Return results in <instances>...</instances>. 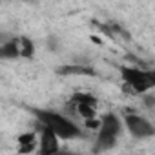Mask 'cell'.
<instances>
[{"instance_id": "obj_1", "label": "cell", "mask_w": 155, "mask_h": 155, "mask_svg": "<svg viewBox=\"0 0 155 155\" xmlns=\"http://www.w3.org/2000/svg\"><path fill=\"white\" fill-rule=\"evenodd\" d=\"M120 79H122V88L131 93V95H144L155 90L150 69L140 68V66H120L119 68Z\"/></svg>"}, {"instance_id": "obj_2", "label": "cell", "mask_w": 155, "mask_h": 155, "mask_svg": "<svg viewBox=\"0 0 155 155\" xmlns=\"http://www.w3.org/2000/svg\"><path fill=\"white\" fill-rule=\"evenodd\" d=\"M35 117L38 122H42L44 126H49L60 139L64 140H75V139H81L82 131L81 128L77 126L73 120H69L68 117H64L62 113L57 111H48V110H35Z\"/></svg>"}, {"instance_id": "obj_3", "label": "cell", "mask_w": 155, "mask_h": 155, "mask_svg": "<svg viewBox=\"0 0 155 155\" xmlns=\"http://www.w3.org/2000/svg\"><path fill=\"white\" fill-rule=\"evenodd\" d=\"M120 130H122L120 119L115 113H106L101 119V128L95 140V151H106L113 148L117 142V137L120 135Z\"/></svg>"}, {"instance_id": "obj_4", "label": "cell", "mask_w": 155, "mask_h": 155, "mask_svg": "<svg viewBox=\"0 0 155 155\" xmlns=\"http://www.w3.org/2000/svg\"><path fill=\"white\" fill-rule=\"evenodd\" d=\"M124 126L128 128V131L135 137V139H148V137H153L155 135V126L148 120V119H144V117H140V115H137V113H126L124 115Z\"/></svg>"}, {"instance_id": "obj_5", "label": "cell", "mask_w": 155, "mask_h": 155, "mask_svg": "<svg viewBox=\"0 0 155 155\" xmlns=\"http://www.w3.org/2000/svg\"><path fill=\"white\" fill-rule=\"evenodd\" d=\"M71 106L84 120L97 117V99L91 93H75V95H71Z\"/></svg>"}, {"instance_id": "obj_6", "label": "cell", "mask_w": 155, "mask_h": 155, "mask_svg": "<svg viewBox=\"0 0 155 155\" xmlns=\"http://www.w3.org/2000/svg\"><path fill=\"white\" fill-rule=\"evenodd\" d=\"M40 124V137H38V151L42 155H51V153H57L60 150L58 146V135L49 128V126H44L42 122Z\"/></svg>"}, {"instance_id": "obj_7", "label": "cell", "mask_w": 155, "mask_h": 155, "mask_svg": "<svg viewBox=\"0 0 155 155\" xmlns=\"http://www.w3.org/2000/svg\"><path fill=\"white\" fill-rule=\"evenodd\" d=\"M57 73L58 75H81V77H93L95 75V69L91 66H81V64H68V66H60L57 68Z\"/></svg>"}, {"instance_id": "obj_8", "label": "cell", "mask_w": 155, "mask_h": 155, "mask_svg": "<svg viewBox=\"0 0 155 155\" xmlns=\"http://www.w3.org/2000/svg\"><path fill=\"white\" fill-rule=\"evenodd\" d=\"M17 142H18V151L20 153H29V151H35L38 140H37V135L33 131H26V133L18 135Z\"/></svg>"}, {"instance_id": "obj_9", "label": "cell", "mask_w": 155, "mask_h": 155, "mask_svg": "<svg viewBox=\"0 0 155 155\" xmlns=\"http://www.w3.org/2000/svg\"><path fill=\"white\" fill-rule=\"evenodd\" d=\"M0 57L2 58H17L20 57V48H18V38L4 40L0 48Z\"/></svg>"}, {"instance_id": "obj_10", "label": "cell", "mask_w": 155, "mask_h": 155, "mask_svg": "<svg viewBox=\"0 0 155 155\" xmlns=\"http://www.w3.org/2000/svg\"><path fill=\"white\" fill-rule=\"evenodd\" d=\"M18 48H20V57L24 58H31L35 53V44L28 37H18Z\"/></svg>"}, {"instance_id": "obj_11", "label": "cell", "mask_w": 155, "mask_h": 155, "mask_svg": "<svg viewBox=\"0 0 155 155\" xmlns=\"http://www.w3.org/2000/svg\"><path fill=\"white\" fill-rule=\"evenodd\" d=\"M146 97L142 99V102H144V106L146 108H155V95H148V93H144Z\"/></svg>"}]
</instances>
